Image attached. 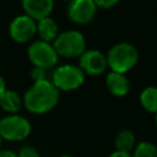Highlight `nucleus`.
Returning <instances> with one entry per match:
<instances>
[{"label": "nucleus", "instance_id": "20", "mask_svg": "<svg viewBox=\"0 0 157 157\" xmlns=\"http://www.w3.org/2000/svg\"><path fill=\"white\" fill-rule=\"evenodd\" d=\"M0 157H17V153L11 150H0Z\"/></svg>", "mask_w": 157, "mask_h": 157}, {"label": "nucleus", "instance_id": "15", "mask_svg": "<svg viewBox=\"0 0 157 157\" xmlns=\"http://www.w3.org/2000/svg\"><path fill=\"white\" fill-rule=\"evenodd\" d=\"M140 103L142 108L150 113H157V87L147 86L140 93Z\"/></svg>", "mask_w": 157, "mask_h": 157}, {"label": "nucleus", "instance_id": "17", "mask_svg": "<svg viewBox=\"0 0 157 157\" xmlns=\"http://www.w3.org/2000/svg\"><path fill=\"white\" fill-rule=\"evenodd\" d=\"M31 78L33 82H39V81H44V80H48L47 78V70L45 69H42V67H37V66H33L31 69Z\"/></svg>", "mask_w": 157, "mask_h": 157}, {"label": "nucleus", "instance_id": "24", "mask_svg": "<svg viewBox=\"0 0 157 157\" xmlns=\"http://www.w3.org/2000/svg\"><path fill=\"white\" fill-rule=\"evenodd\" d=\"M1 145H2V139H1V136H0V150H1Z\"/></svg>", "mask_w": 157, "mask_h": 157}, {"label": "nucleus", "instance_id": "6", "mask_svg": "<svg viewBox=\"0 0 157 157\" xmlns=\"http://www.w3.org/2000/svg\"><path fill=\"white\" fill-rule=\"evenodd\" d=\"M27 55L33 66L42 69H52L58 64L59 55L56 54L53 44L44 40H34L27 49Z\"/></svg>", "mask_w": 157, "mask_h": 157}, {"label": "nucleus", "instance_id": "7", "mask_svg": "<svg viewBox=\"0 0 157 157\" xmlns=\"http://www.w3.org/2000/svg\"><path fill=\"white\" fill-rule=\"evenodd\" d=\"M9 33L12 40L17 43H26L36 36L37 22L27 15H18L11 21Z\"/></svg>", "mask_w": 157, "mask_h": 157}, {"label": "nucleus", "instance_id": "16", "mask_svg": "<svg viewBox=\"0 0 157 157\" xmlns=\"http://www.w3.org/2000/svg\"><path fill=\"white\" fill-rule=\"evenodd\" d=\"M131 157H157V145L142 141L135 146Z\"/></svg>", "mask_w": 157, "mask_h": 157}, {"label": "nucleus", "instance_id": "2", "mask_svg": "<svg viewBox=\"0 0 157 157\" xmlns=\"http://www.w3.org/2000/svg\"><path fill=\"white\" fill-rule=\"evenodd\" d=\"M107 64L114 72L125 74L132 69L139 60L137 49L126 42L114 44L107 53Z\"/></svg>", "mask_w": 157, "mask_h": 157}, {"label": "nucleus", "instance_id": "11", "mask_svg": "<svg viewBox=\"0 0 157 157\" xmlns=\"http://www.w3.org/2000/svg\"><path fill=\"white\" fill-rule=\"evenodd\" d=\"M105 85H107L108 91L113 96H117V97L126 96L130 90V83H129V80L125 76V74H119V72H114V71H110L107 75Z\"/></svg>", "mask_w": 157, "mask_h": 157}, {"label": "nucleus", "instance_id": "25", "mask_svg": "<svg viewBox=\"0 0 157 157\" xmlns=\"http://www.w3.org/2000/svg\"><path fill=\"white\" fill-rule=\"evenodd\" d=\"M155 121H156V125H157V113H156V117H155Z\"/></svg>", "mask_w": 157, "mask_h": 157}, {"label": "nucleus", "instance_id": "5", "mask_svg": "<svg viewBox=\"0 0 157 157\" xmlns=\"http://www.w3.org/2000/svg\"><path fill=\"white\" fill-rule=\"evenodd\" d=\"M31 123L22 115L10 114L0 120V136L6 141H22L31 134Z\"/></svg>", "mask_w": 157, "mask_h": 157}, {"label": "nucleus", "instance_id": "13", "mask_svg": "<svg viewBox=\"0 0 157 157\" xmlns=\"http://www.w3.org/2000/svg\"><path fill=\"white\" fill-rule=\"evenodd\" d=\"M23 102H22V98L18 96L17 92L12 91V90H5L4 93L0 96V107L6 110L7 113H11V114H16L21 107H22Z\"/></svg>", "mask_w": 157, "mask_h": 157}, {"label": "nucleus", "instance_id": "14", "mask_svg": "<svg viewBox=\"0 0 157 157\" xmlns=\"http://www.w3.org/2000/svg\"><path fill=\"white\" fill-rule=\"evenodd\" d=\"M114 145H115L117 151L130 153L135 148V135H134V132L128 130V129L119 131L118 135L115 136Z\"/></svg>", "mask_w": 157, "mask_h": 157}, {"label": "nucleus", "instance_id": "1", "mask_svg": "<svg viewBox=\"0 0 157 157\" xmlns=\"http://www.w3.org/2000/svg\"><path fill=\"white\" fill-rule=\"evenodd\" d=\"M59 101V90L50 80L33 82L23 96L26 109L33 114H44L50 112Z\"/></svg>", "mask_w": 157, "mask_h": 157}, {"label": "nucleus", "instance_id": "8", "mask_svg": "<svg viewBox=\"0 0 157 157\" xmlns=\"http://www.w3.org/2000/svg\"><path fill=\"white\" fill-rule=\"evenodd\" d=\"M108 64L105 55L97 49H88L78 58V67L87 75H101L105 71Z\"/></svg>", "mask_w": 157, "mask_h": 157}, {"label": "nucleus", "instance_id": "22", "mask_svg": "<svg viewBox=\"0 0 157 157\" xmlns=\"http://www.w3.org/2000/svg\"><path fill=\"white\" fill-rule=\"evenodd\" d=\"M6 90V82L4 80V77L0 75V96L4 93V91Z\"/></svg>", "mask_w": 157, "mask_h": 157}, {"label": "nucleus", "instance_id": "10", "mask_svg": "<svg viewBox=\"0 0 157 157\" xmlns=\"http://www.w3.org/2000/svg\"><path fill=\"white\" fill-rule=\"evenodd\" d=\"M22 7L26 12L25 15L29 16L37 22L45 17H49L53 11L54 2L52 0H23Z\"/></svg>", "mask_w": 157, "mask_h": 157}, {"label": "nucleus", "instance_id": "4", "mask_svg": "<svg viewBox=\"0 0 157 157\" xmlns=\"http://www.w3.org/2000/svg\"><path fill=\"white\" fill-rule=\"evenodd\" d=\"M50 81L59 91H74L85 82V74L77 65L65 64L55 67Z\"/></svg>", "mask_w": 157, "mask_h": 157}, {"label": "nucleus", "instance_id": "18", "mask_svg": "<svg viewBox=\"0 0 157 157\" xmlns=\"http://www.w3.org/2000/svg\"><path fill=\"white\" fill-rule=\"evenodd\" d=\"M17 157H39L38 151L32 146H25L17 153Z\"/></svg>", "mask_w": 157, "mask_h": 157}, {"label": "nucleus", "instance_id": "3", "mask_svg": "<svg viewBox=\"0 0 157 157\" xmlns=\"http://www.w3.org/2000/svg\"><path fill=\"white\" fill-rule=\"evenodd\" d=\"M58 55L64 58H80L86 50L85 36L80 31L70 29L59 33L53 44Z\"/></svg>", "mask_w": 157, "mask_h": 157}, {"label": "nucleus", "instance_id": "21", "mask_svg": "<svg viewBox=\"0 0 157 157\" xmlns=\"http://www.w3.org/2000/svg\"><path fill=\"white\" fill-rule=\"evenodd\" d=\"M108 157H131V155L130 153H128V152H121V151H114V152H112Z\"/></svg>", "mask_w": 157, "mask_h": 157}, {"label": "nucleus", "instance_id": "12", "mask_svg": "<svg viewBox=\"0 0 157 157\" xmlns=\"http://www.w3.org/2000/svg\"><path fill=\"white\" fill-rule=\"evenodd\" d=\"M37 33L40 38V40L44 42H54L55 38L59 34V27L58 23L49 16L40 21H37Z\"/></svg>", "mask_w": 157, "mask_h": 157}, {"label": "nucleus", "instance_id": "19", "mask_svg": "<svg viewBox=\"0 0 157 157\" xmlns=\"http://www.w3.org/2000/svg\"><path fill=\"white\" fill-rule=\"evenodd\" d=\"M97 9L101 7V9H110V7H114L117 4H118V0H96L94 1Z\"/></svg>", "mask_w": 157, "mask_h": 157}, {"label": "nucleus", "instance_id": "9", "mask_svg": "<svg viewBox=\"0 0 157 157\" xmlns=\"http://www.w3.org/2000/svg\"><path fill=\"white\" fill-rule=\"evenodd\" d=\"M97 10L93 0H74L67 6V16L74 23L86 25L94 18Z\"/></svg>", "mask_w": 157, "mask_h": 157}, {"label": "nucleus", "instance_id": "23", "mask_svg": "<svg viewBox=\"0 0 157 157\" xmlns=\"http://www.w3.org/2000/svg\"><path fill=\"white\" fill-rule=\"evenodd\" d=\"M59 157H72V156H70V155H61V156H59Z\"/></svg>", "mask_w": 157, "mask_h": 157}]
</instances>
